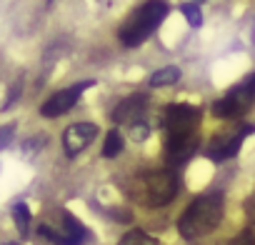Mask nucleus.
<instances>
[{
  "mask_svg": "<svg viewBox=\"0 0 255 245\" xmlns=\"http://www.w3.org/2000/svg\"><path fill=\"white\" fill-rule=\"evenodd\" d=\"M200 108L190 103H170L160 113V130L165 133V160L170 165H185L198 150Z\"/></svg>",
  "mask_w": 255,
  "mask_h": 245,
  "instance_id": "obj_1",
  "label": "nucleus"
},
{
  "mask_svg": "<svg viewBox=\"0 0 255 245\" xmlns=\"http://www.w3.org/2000/svg\"><path fill=\"white\" fill-rule=\"evenodd\" d=\"M223 213H225V195L220 190H208V193L198 195L178 220L180 238L198 240V238L210 235L220 225Z\"/></svg>",
  "mask_w": 255,
  "mask_h": 245,
  "instance_id": "obj_2",
  "label": "nucleus"
},
{
  "mask_svg": "<svg viewBox=\"0 0 255 245\" xmlns=\"http://www.w3.org/2000/svg\"><path fill=\"white\" fill-rule=\"evenodd\" d=\"M125 193L145 208H165L178 195V178L173 170H140L125 180Z\"/></svg>",
  "mask_w": 255,
  "mask_h": 245,
  "instance_id": "obj_3",
  "label": "nucleus"
},
{
  "mask_svg": "<svg viewBox=\"0 0 255 245\" xmlns=\"http://www.w3.org/2000/svg\"><path fill=\"white\" fill-rule=\"evenodd\" d=\"M168 13H170V8H168L165 0H145V3L138 10H133V15L120 25V30H118L120 43L125 48L143 45L158 30V25L168 18Z\"/></svg>",
  "mask_w": 255,
  "mask_h": 245,
  "instance_id": "obj_4",
  "label": "nucleus"
},
{
  "mask_svg": "<svg viewBox=\"0 0 255 245\" xmlns=\"http://www.w3.org/2000/svg\"><path fill=\"white\" fill-rule=\"evenodd\" d=\"M38 235L50 240L53 245H83L90 240V230L68 210H55V220L40 223Z\"/></svg>",
  "mask_w": 255,
  "mask_h": 245,
  "instance_id": "obj_5",
  "label": "nucleus"
},
{
  "mask_svg": "<svg viewBox=\"0 0 255 245\" xmlns=\"http://www.w3.org/2000/svg\"><path fill=\"white\" fill-rule=\"evenodd\" d=\"M255 103V70L248 73L240 83H235L220 100L213 103V115L215 118H243Z\"/></svg>",
  "mask_w": 255,
  "mask_h": 245,
  "instance_id": "obj_6",
  "label": "nucleus"
},
{
  "mask_svg": "<svg viewBox=\"0 0 255 245\" xmlns=\"http://www.w3.org/2000/svg\"><path fill=\"white\" fill-rule=\"evenodd\" d=\"M253 130H255L253 125H240V128H235V130H228V133L215 135V138L210 140L208 150H205V153H208V158H210V160H215V163H223V160L235 158V155L240 153V148H243L245 138H248Z\"/></svg>",
  "mask_w": 255,
  "mask_h": 245,
  "instance_id": "obj_7",
  "label": "nucleus"
},
{
  "mask_svg": "<svg viewBox=\"0 0 255 245\" xmlns=\"http://www.w3.org/2000/svg\"><path fill=\"white\" fill-rule=\"evenodd\" d=\"M93 85H95V80H83V83H75V85H70V88H65V90L53 93V95L40 105V115H43V118L65 115L68 110L75 108V103L80 100V95H83L88 88H93Z\"/></svg>",
  "mask_w": 255,
  "mask_h": 245,
  "instance_id": "obj_8",
  "label": "nucleus"
},
{
  "mask_svg": "<svg viewBox=\"0 0 255 245\" xmlns=\"http://www.w3.org/2000/svg\"><path fill=\"white\" fill-rule=\"evenodd\" d=\"M98 135V125L93 122H73V125L65 128L63 133V148H65V155L68 158H75L80 155Z\"/></svg>",
  "mask_w": 255,
  "mask_h": 245,
  "instance_id": "obj_9",
  "label": "nucleus"
},
{
  "mask_svg": "<svg viewBox=\"0 0 255 245\" xmlns=\"http://www.w3.org/2000/svg\"><path fill=\"white\" fill-rule=\"evenodd\" d=\"M148 103H150L148 93H133V95L123 98L113 108L110 118H113V122H128V125H133L135 120H143V113H145Z\"/></svg>",
  "mask_w": 255,
  "mask_h": 245,
  "instance_id": "obj_10",
  "label": "nucleus"
},
{
  "mask_svg": "<svg viewBox=\"0 0 255 245\" xmlns=\"http://www.w3.org/2000/svg\"><path fill=\"white\" fill-rule=\"evenodd\" d=\"M180 75H183V70H180L178 65H165V68H160V70H155V73L150 75L148 85H150V88H165V85H175V83L180 80Z\"/></svg>",
  "mask_w": 255,
  "mask_h": 245,
  "instance_id": "obj_11",
  "label": "nucleus"
},
{
  "mask_svg": "<svg viewBox=\"0 0 255 245\" xmlns=\"http://www.w3.org/2000/svg\"><path fill=\"white\" fill-rule=\"evenodd\" d=\"M123 145H125V138L118 128H113L108 135H105V143H103V155L105 158H118L123 153Z\"/></svg>",
  "mask_w": 255,
  "mask_h": 245,
  "instance_id": "obj_12",
  "label": "nucleus"
},
{
  "mask_svg": "<svg viewBox=\"0 0 255 245\" xmlns=\"http://www.w3.org/2000/svg\"><path fill=\"white\" fill-rule=\"evenodd\" d=\"M13 220H15L20 235H28V230H30V210H28V205L23 200L13 203Z\"/></svg>",
  "mask_w": 255,
  "mask_h": 245,
  "instance_id": "obj_13",
  "label": "nucleus"
},
{
  "mask_svg": "<svg viewBox=\"0 0 255 245\" xmlns=\"http://www.w3.org/2000/svg\"><path fill=\"white\" fill-rule=\"evenodd\" d=\"M118 245H158V240H153L145 230H130L120 238Z\"/></svg>",
  "mask_w": 255,
  "mask_h": 245,
  "instance_id": "obj_14",
  "label": "nucleus"
},
{
  "mask_svg": "<svg viewBox=\"0 0 255 245\" xmlns=\"http://www.w3.org/2000/svg\"><path fill=\"white\" fill-rule=\"evenodd\" d=\"M180 13L185 15V20L190 23V28H200L203 25V13H200V5L198 3H180Z\"/></svg>",
  "mask_w": 255,
  "mask_h": 245,
  "instance_id": "obj_15",
  "label": "nucleus"
},
{
  "mask_svg": "<svg viewBox=\"0 0 255 245\" xmlns=\"http://www.w3.org/2000/svg\"><path fill=\"white\" fill-rule=\"evenodd\" d=\"M148 135H150V125H148L145 120H135L133 125H130V138H133V143H145Z\"/></svg>",
  "mask_w": 255,
  "mask_h": 245,
  "instance_id": "obj_16",
  "label": "nucleus"
},
{
  "mask_svg": "<svg viewBox=\"0 0 255 245\" xmlns=\"http://www.w3.org/2000/svg\"><path fill=\"white\" fill-rule=\"evenodd\" d=\"M228 245H255V235L250 233V230H243L240 235H235Z\"/></svg>",
  "mask_w": 255,
  "mask_h": 245,
  "instance_id": "obj_17",
  "label": "nucleus"
},
{
  "mask_svg": "<svg viewBox=\"0 0 255 245\" xmlns=\"http://www.w3.org/2000/svg\"><path fill=\"white\" fill-rule=\"evenodd\" d=\"M20 85H23V78H20V80H15V85L10 88V95H8V100L3 103V108H10V105L15 103V98L20 95Z\"/></svg>",
  "mask_w": 255,
  "mask_h": 245,
  "instance_id": "obj_18",
  "label": "nucleus"
},
{
  "mask_svg": "<svg viewBox=\"0 0 255 245\" xmlns=\"http://www.w3.org/2000/svg\"><path fill=\"white\" fill-rule=\"evenodd\" d=\"M13 130H15V125H13V122H8V125H3V130H0V133H3V140H0V145H3V148H8V145H10Z\"/></svg>",
  "mask_w": 255,
  "mask_h": 245,
  "instance_id": "obj_19",
  "label": "nucleus"
},
{
  "mask_svg": "<svg viewBox=\"0 0 255 245\" xmlns=\"http://www.w3.org/2000/svg\"><path fill=\"white\" fill-rule=\"evenodd\" d=\"M245 215H248L250 223H255V193L245 200Z\"/></svg>",
  "mask_w": 255,
  "mask_h": 245,
  "instance_id": "obj_20",
  "label": "nucleus"
},
{
  "mask_svg": "<svg viewBox=\"0 0 255 245\" xmlns=\"http://www.w3.org/2000/svg\"><path fill=\"white\" fill-rule=\"evenodd\" d=\"M193 3H198V5H200V3H205V0H193Z\"/></svg>",
  "mask_w": 255,
  "mask_h": 245,
  "instance_id": "obj_21",
  "label": "nucleus"
},
{
  "mask_svg": "<svg viewBox=\"0 0 255 245\" xmlns=\"http://www.w3.org/2000/svg\"><path fill=\"white\" fill-rule=\"evenodd\" d=\"M5 245H15V243H5Z\"/></svg>",
  "mask_w": 255,
  "mask_h": 245,
  "instance_id": "obj_22",
  "label": "nucleus"
}]
</instances>
